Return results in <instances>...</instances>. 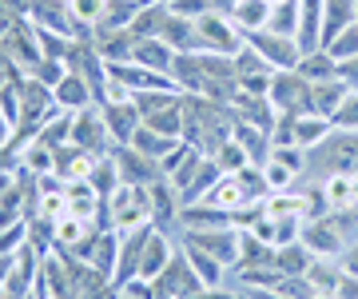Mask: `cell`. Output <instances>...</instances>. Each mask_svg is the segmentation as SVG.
<instances>
[{"mask_svg":"<svg viewBox=\"0 0 358 299\" xmlns=\"http://www.w3.org/2000/svg\"><path fill=\"white\" fill-rule=\"evenodd\" d=\"M231 132H235L231 104H219L207 96H183V140L195 144L203 156H215L231 140Z\"/></svg>","mask_w":358,"mask_h":299,"instance_id":"obj_1","label":"cell"},{"mask_svg":"<svg viewBox=\"0 0 358 299\" xmlns=\"http://www.w3.org/2000/svg\"><path fill=\"white\" fill-rule=\"evenodd\" d=\"M334 172H346V176L358 172V132L334 128L327 140L315 144L307 152V176L310 180H327ZM307 176H303V180H307Z\"/></svg>","mask_w":358,"mask_h":299,"instance_id":"obj_2","label":"cell"},{"mask_svg":"<svg viewBox=\"0 0 358 299\" xmlns=\"http://www.w3.org/2000/svg\"><path fill=\"white\" fill-rule=\"evenodd\" d=\"M103 204H108V220H112L115 232L152 228V188L120 183L112 195H103Z\"/></svg>","mask_w":358,"mask_h":299,"instance_id":"obj_3","label":"cell"},{"mask_svg":"<svg viewBox=\"0 0 358 299\" xmlns=\"http://www.w3.org/2000/svg\"><path fill=\"white\" fill-rule=\"evenodd\" d=\"M179 244H192L207 256H215L223 267H235L239 260V244H243V228H235V223H223V228H183L179 232Z\"/></svg>","mask_w":358,"mask_h":299,"instance_id":"obj_4","label":"cell"},{"mask_svg":"<svg viewBox=\"0 0 358 299\" xmlns=\"http://www.w3.org/2000/svg\"><path fill=\"white\" fill-rule=\"evenodd\" d=\"M195 32H199V48H203V53L235 56L247 44L243 32L235 28V20H231L227 13H219V8H211V13L199 16V20H195Z\"/></svg>","mask_w":358,"mask_h":299,"instance_id":"obj_5","label":"cell"},{"mask_svg":"<svg viewBox=\"0 0 358 299\" xmlns=\"http://www.w3.org/2000/svg\"><path fill=\"white\" fill-rule=\"evenodd\" d=\"M271 104L279 108V116H303L310 112V96H315V84L307 76H299V72H275L271 76Z\"/></svg>","mask_w":358,"mask_h":299,"instance_id":"obj_6","label":"cell"},{"mask_svg":"<svg viewBox=\"0 0 358 299\" xmlns=\"http://www.w3.org/2000/svg\"><path fill=\"white\" fill-rule=\"evenodd\" d=\"M72 144L88 148V152H96V156H112L115 152L112 132H108V124H103L100 104H88V108H80V112H72Z\"/></svg>","mask_w":358,"mask_h":299,"instance_id":"obj_7","label":"cell"},{"mask_svg":"<svg viewBox=\"0 0 358 299\" xmlns=\"http://www.w3.org/2000/svg\"><path fill=\"white\" fill-rule=\"evenodd\" d=\"M152 284H155V295L159 299H187V295H195V291L203 287L199 275H195V267L187 263V256H183V247L171 256V263L155 275Z\"/></svg>","mask_w":358,"mask_h":299,"instance_id":"obj_8","label":"cell"},{"mask_svg":"<svg viewBox=\"0 0 358 299\" xmlns=\"http://www.w3.org/2000/svg\"><path fill=\"white\" fill-rule=\"evenodd\" d=\"M247 44H255L259 53H263V60H267L275 72H291V68H299V60H303L299 40H294V36H279V32H271V28L251 32V36H247Z\"/></svg>","mask_w":358,"mask_h":299,"instance_id":"obj_9","label":"cell"},{"mask_svg":"<svg viewBox=\"0 0 358 299\" xmlns=\"http://www.w3.org/2000/svg\"><path fill=\"white\" fill-rule=\"evenodd\" d=\"M100 112H103V124L112 132L115 148H128L136 140V132L143 128V116L136 108V100H108V104H100Z\"/></svg>","mask_w":358,"mask_h":299,"instance_id":"obj_10","label":"cell"},{"mask_svg":"<svg viewBox=\"0 0 358 299\" xmlns=\"http://www.w3.org/2000/svg\"><path fill=\"white\" fill-rule=\"evenodd\" d=\"M115 164H120V183H136V188H152V183L164 180V172H159V160L143 156L140 148H115L112 152Z\"/></svg>","mask_w":358,"mask_h":299,"instance_id":"obj_11","label":"cell"},{"mask_svg":"<svg viewBox=\"0 0 358 299\" xmlns=\"http://www.w3.org/2000/svg\"><path fill=\"white\" fill-rule=\"evenodd\" d=\"M231 116L243 120V124H255V128L271 132L279 124V108L271 104V96H251V92H235L231 96Z\"/></svg>","mask_w":358,"mask_h":299,"instance_id":"obj_12","label":"cell"},{"mask_svg":"<svg viewBox=\"0 0 358 299\" xmlns=\"http://www.w3.org/2000/svg\"><path fill=\"white\" fill-rule=\"evenodd\" d=\"M303 244L310 247V256L315 260H338L346 251V244H343V235L334 232V223L322 216V220H307L303 223Z\"/></svg>","mask_w":358,"mask_h":299,"instance_id":"obj_13","label":"cell"},{"mask_svg":"<svg viewBox=\"0 0 358 299\" xmlns=\"http://www.w3.org/2000/svg\"><path fill=\"white\" fill-rule=\"evenodd\" d=\"M96 164H100V156L88 152V148H80V144H64V148H56V176H60L64 183L92 180Z\"/></svg>","mask_w":358,"mask_h":299,"instance_id":"obj_14","label":"cell"},{"mask_svg":"<svg viewBox=\"0 0 358 299\" xmlns=\"http://www.w3.org/2000/svg\"><path fill=\"white\" fill-rule=\"evenodd\" d=\"M176 48L167 44V40L159 36H143L136 40V53H131V60L143 68H152V72H164V76H171V68H176Z\"/></svg>","mask_w":358,"mask_h":299,"instance_id":"obj_15","label":"cell"},{"mask_svg":"<svg viewBox=\"0 0 358 299\" xmlns=\"http://www.w3.org/2000/svg\"><path fill=\"white\" fill-rule=\"evenodd\" d=\"M159 40H167V44H171L179 56L203 53V48H199V32H195V20H187V16H176L171 8H167L164 28H159Z\"/></svg>","mask_w":358,"mask_h":299,"instance_id":"obj_16","label":"cell"},{"mask_svg":"<svg viewBox=\"0 0 358 299\" xmlns=\"http://www.w3.org/2000/svg\"><path fill=\"white\" fill-rule=\"evenodd\" d=\"M299 48L303 53H315L322 48V0H299Z\"/></svg>","mask_w":358,"mask_h":299,"instance_id":"obj_17","label":"cell"},{"mask_svg":"<svg viewBox=\"0 0 358 299\" xmlns=\"http://www.w3.org/2000/svg\"><path fill=\"white\" fill-rule=\"evenodd\" d=\"M271 4H275V0H235V4L227 8V16L235 20V28H239L243 40H247L251 32H263V28H267Z\"/></svg>","mask_w":358,"mask_h":299,"instance_id":"obj_18","label":"cell"},{"mask_svg":"<svg viewBox=\"0 0 358 299\" xmlns=\"http://www.w3.org/2000/svg\"><path fill=\"white\" fill-rule=\"evenodd\" d=\"M52 96H56V108H60V112H80V108L96 104V100H92V84L80 76V72H64V80L52 88Z\"/></svg>","mask_w":358,"mask_h":299,"instance_id":"obj_19","label":"cell"},{"mask_svg":"<svg viewBox=\"0 0 358 299\" xmlns=\"http://www.w3.org/2000/svg\"><path fill=\"white\" fill-rule=\"evenodd\" d=\"M203 204H211V208L227 211V216H235L239 208H247L251 200H247L243 183H239V176H219L215 183H211V192L203 195Z\"/></svg>","mask_w":358,"mask_h":299,"instance_id":"obj_20","label":"cell"},{"mask_svg":"<svg viewBox=\"0 0 358 299\" xmlns=\"http://www.w3.org/2000/svg\"><path fill=\"white\" fill-rule=\"evenodd\" d=\"M263 216H271V220H307V200H303V188L263 195Z\"/></svg>","mask_w":358,"mask_h":299,"instance_id":"obj_21","label":"cell"},{"mask_svg":"<svg viewBox=\"0 0 358 299\" xmlns=\"http://www.w3.org/2000/svg\"><path fill=\"white\" fill-rule=\"evenodd\" d=\"M358 0H322V44H331L343 28L355 25Z\"/></svg>","mask_w":358,"mask_h":299,"instance_id":"obj_22","label":"cell"},{"mask_svg":"<svg viewBox=\"0 0 358 299\" xmlns=\"http://www.w3.org/2000/svg\"><path fill=\"white\" fill-rule=\"evenodd\" d=\"M231 140L239 144L247 156H251V164H267V156H271V132L255 128V124H243V120H235Z\"/></svg>","mask_w":358,"mask_h":299,"instance_id":"obj_23","label":"cell"},{"mask_svg":"<svg viewBox=\"0 0 358 299\" xmlns=\"http://www.w3.org/2000/svg\"><path fill=\"white\" fill-rule=\"evenodd\" d=\"M275 263V247L263 244V239H255L251 232H243V244H239V260H235V267L231 272L243 275V272H255V267H271Z\"/></svg>","mask_w":358,"mask_h":299,"instance_id":"obj_24","label":"cell"},{"mask_svg":"<svg viewBox=\"0 0 358 299\" xmlns=\"http://www.w3.org/2000/svg\"><path fill=\"white\" fill-rule=\"evenodd\" d=\"M179 247H183V256H187V263L195 267V275H199L203 287H223L227 284V267H223L215 256H207V251H199V247H192V244H179Z\"/></svg>","mask_w":358,"mask_h":299,"instance_id":"obj_25","label":"cell"},{"mask_svg":"<svg viewBox=\"0 0 358 299\" xmlns=\"http://www.w3.org/2000/svg\"><path fill=\"white\" fill-rule=\"evenodd\" d=\"M346 92H350V84L346 80H322V84H315V96H310V112L315 116H327L331 120L334 112H338V104L346 100Z\"/></svg>","mask_w":358,"mask_h":299,"instance_id":"obj_26","label":"cell"},{"mask_svg":"<svg viewBox=\"0 0 358 299\" xmlns=\"http://www.w3.org/2000/svg\"><path fill=\"white\" fill-rule=\"evenodd\" d=\"M310 263H315V256H310V247L303 244V239L275 247V267H279L282 275H307Z\"/></svg>","mask_w":358,"mask_h":299,"instance_id":"obj_27","label":"cell"},{"mask_svg":"<svg viewBox=\"0 0 358 299\" xmlns=\"http://www.w3.org/2000/svg\"><path fill=\"white\" fill-rule=\"evenodd\" d=\"M334 132V124L327 116H315V112H303V116H294V144L299 148H315V144H322L327 136Z\"/></svg>","mask_w":358,"mask_h":299,"instance_id":"obj_28","label":"cell"},{"mask_svg":"<svg viewBox=\"0 0 358 299\" xmlns=\"http://www.w3.org/2000/svg\"><path fill=\"white\" fill-rule=\"evenodd\" d=\"M294 72H299V76H307L310 84H322V80L338 76V60H334L327 48H315V53H303V60H299Z\"/></svg>","mask_w":358,"mask_h":299,"instance_id":"obj_29","label":"cell"},{"mask_svg":"<svg viewBox=\"0 0 358 299\" xmlns=\"http://www.w3.org/2000/svg\"><path fill=\"white\" fill-rule=\"evenodd\" d=\"M136 13H140V0H108L100 25L92 28V32H124V28H131Z\"/></svg>","mask_w":358,"mask_h":299,"instance_id":"obj_30","label":"cell"},{"mask_svg":"<svg viewBox=\"0 0 358 299\" xmlns=\"http://www.w3.org/2000/svg\"><path fill=\"white\" fill-rule=\"evenodd\" d=\"M16 156H20V168L32 172V176L56 172V152H52L48 144H40V140H28L24 148H16Z\"/></svg>","mask_w":358,"mask_h":299,"instance_id":"obj_31","label":"cell"},{"mask_svg":"<svg viewBox=\"0 0 358 299\" xmlns=\"http://www.w3.org/2000/svg\"><path fill=\"white\" fill-rule=\"evenodd\" d=\"M315 295H338V284H343V263L338 260H315L307 272Z\"/></svg>","mask_w":358,"mask_h":299,"instance_id":"obj_32","label":"cell"},{"mask_svg":"<svg viewBox=\"0 0 358 299\" xmlns=\"http://www.w3.org/2000/svg\"><path fill=\"white\" fill-rule=\"evenodd\" d=\"M167 20V0H155V4H140V13H136V20H131V36L143 40V36H159V28H164Z\"/></svg>","mask_w":358,"mask_h":299,"instance_id":"obj_33","label":"cell"},{"mask_svg":"<svg viewBox=\"0 0 358 299\" xmlns=\"http://www.w3.org/2000/svg\"><path fill=\"white\" fill-rule=\"evenodd\" d=\"M36 140L48 144L52 152L64 148V144H72V112H52V116L44 120V128H40Z\"/></svg>","mask_w":358,"mask_h":299,"instance_id":"obj_34","label":"cell"},{"mask_svg":"<svg viewBox=\"0 0 358 299\" xmlns=\"http://www.w3.org/2000/svg\"><path fill=\"white\" fill-rule=\"evenodd\" d=\"M176 136H164V132H155V128H148L143 124L140 132H136V140H131V148H140L143 156H152V160H164L171 148H176Z\"/></svg>","mask_w":358,"mask_h":299,"instance_id":"obj_35","label":"cell"},{"mask_svg":"<svg viewBox=\"0 0 358 299\" xmlns=\"http://www.w3.org/2000/svg\"><path fill=\"white\" fill-rule=\"evenodd\" d=\"M267 28L279 32V36H294V32H299V0H275V4H271Z\"/></svg>","mask_w":358,"mask_h":299,"instance_id":"obj_36","label":"cell"},{"mask_svg":"<svg viewBox=\"0 0 358 299\" xmlns=\"http://www.w3.org/2000/svg\"><path fill=\"white\" fill-rule=\"evenodd\" d=\"M319 183H322V192H327L331 211L355 204V188H350V176H346V172H334V176H327V180H319Z\"/></svg>","mask_w":358,"mask_h":299,"instance_id":"obj_37","label":"cell"},{"mask_svg":"<svg viewBox=\"0 0 358 299\" xmlns=\"http://www.w3.org/2000/svg\"><path fill=\"white\" fill-rule=\"evenodd\" d=\"M96 232V228H92L88 220H80V216H60V220H56V247H76L80 239H84V235H92Z\"/></svg>","mask_w":358,"mask_h":299,"instance_id":"obj_38","label":"cell"},{"mask_svg":"<svg viewBox=\"0 0 358 299\" xmlns=\"http://www.w3.org/2000/svg\"><path fill=\"white\" fill-rule=\"evenodd\" d=\"M263 176H267L271 192H291V188H299V180H303L294 168H287L282 160H271V156H267V164H263Z\"/></svg>","mask_w":358,"mask_h":299,"instance_id":"obj_39","label":"cell"},{"mask_svg":"<svg viewBox=\"0 0 358 299\" xmlns=\"http://www.w3.org/2000/svg\"><path fill=\"white\" fill-rule=\"evenodd\" d=\"M88 183L100 195H112L115 188H120V164H115V156H100V164H96V172H92Z\"/></svg>","mask_w":358,"mask_h":299,"instance_id":"obj_40","label":"cell"},{"mask_svg":"<svg viewBox=\"0 0 358 299\" xmlns=\"http://www.w3.org/2000/svg\"><path fill=\"white\" fill-rule=\"evenodd\" d=\"M239 176V183H243V192L251 204H263V195H271L267 188V176H263V164H247L243 172H235Z\"/></svg>","mask_w":358,"mask_h":299,"instance_id":"obj_41","label":"cell"},{"mask_svg":"<svg viewBox=\"0 0 358 299\" xmlns=\"http://www.w3.org/2000/svg\"><path fill=\"white\" fill-rule=\"evenodd\" d=\"M103 8H108V0H68V13H72V20H76L80 28H96L100 25Z\"/></svg>","mask_w":358,"mask_h":299,"instance_id":"obj_42","label":"cell"},{"mask_svg":"<svg viewBox=\"0 0 358 299\" xmlns=\"http://www.w3.org/2000/svg\"><path fill=\"white\" fill-rule=\"evenodd\" d=\"M327 220L334 223V232L343 235V244L350 247L358 239V204H350V208H334L327 211Z\"/></svg>","mask_w":358,"mask_h":299,"instance_id":"obj_43","label":"cell"},{"mask_svg":"<svg viewBox=\"0 0 358 299\" xmlns=\"http://www.w3.org/2000/svg\"><path fill=\"white\" fill-rule=\"evenodd\" d=\"M211 160L219 164V172H223V176H235V172H243L247 164H251V156H247V152H243V148H239L235 140H227Z\"/></svg>","mask_w":358,"mask_h":299,"instance_id":"obj_44","label":"cell"},{"mask_svg":"<svg viewBox=\"0 0 358 299\" xmlns=\"http://www.w3.org/2000/svg\"><path fill=\"white\" fill-rule=\"evenodd\" d=\"M68 211V195H64V188H56V192H40V200H36V211L32 216H40V220H60Z\"/></svg>","mask_w":358,"mask_h":299,"instance_id":"obj_45","label":"cell"},{"mask_svg":"<svg viewBox=\"0 0 358 299\" xmlns=\"http://www.w3.org/2000/svg\"><path fill=\"white\" fill-rule=\"evenodd\" d=\"M322 48H327V53H331L338 64H343V60H350V56H358V25L343 28V32H338L331 44H322Z\"/></svg>","mask_w":358,"mask_h":299,"instance_id":"obj_46","label":"cell"},{"mask_svg":"<svg viewBox=\"0 0 358 299\" xmlns=\"http://www.w3.org/2000/svg\"><path fill=\"white\" fill-rule=\"evenodd\" d=\"M334 128H346V132H358V88L346 92V100L338 104V112L331 116Z\"/></svg>","mask_w":358,"mask_h":299,"instance_id":"obj_47","label":"cell"},{"mask_svg":"<svg viewBox=\"0 0 358 299\" xmlns=\"http://www.w3.org/2000/svg\"><path fill=\"white\" fill-rule=\"evenodd\" d=\"M64 72H68L64 60H36V64L28 68V76H36L40 84H48V88H56V84L64 80Z\"/></svg>","mask_w":358,"mask_h":299,"instance_id":"obj_48","label":"cell"},{"mask_svg":"<svg viewBox=\"0 0 358 299\" xmlns=\"http://www.w3.org/2000/svg\"><path fill=\"white\" fill-rule=\"evenodd\" d=\"M167 8L176 16H187V20H199L203 13L215 8V0H167Z\"/></svg>","mask_w":358,"mask_h":299,"instance_id":"obj_49","label":"cell"},{"mask_svg":"<svg viewBox=\"0 0 358 299\" xmlns=\"http://www.w3.org/2000/svg\"><path fill=\"white\" fill-rule=\"evenodd\" d=\"M187 299H239V291H235V287H199V291H195V295H187Z\"/></svg>","mask_w":358,"mask_h":299,"instance_id":"obj_50","label":"cell"},{"mask_svg":"<svg viewBox=\"0 0 358 299\" xmlns=\"http://www.w3.org/2000/svg\"><path fill=\"white\" fill-rule=\"evenodd\" d=\"M338 80H346L350 88H358V56H350V60L338 64Z\"/></svg>","mask_w":358,"mask_h":299,"instance_id":"obj_51","label":"cell"},{"mask_svg":"<svg viewBox=\"0 0 358 299\" xmlns=\"http://www.w3.org/2000/svg\"><path fill=\"white\" fill-rule=\"evenodd\" d=\"M338 263H343V272H350V275H358V239L350 247H346L343 256H338Z\"/></svg>","mask_w":358,"mask_h":299,"instance_id":"obj_52","label":"cell"},{"mask_svg":"<svg viewBox=\"0 0 358 299\" xmlns=\"http://www.w3.org/2000/svg\"><path fill=\"white\" fill-rule=\"evenodd\" d=\"M338 299H358V275L343 272V284H338Z\"/></svg>","mask_w":358,"mask_h":299,"instance_id":"obj_53","label":"cell"},{"mask_svg":"<svg viewBox=\"0 0 358 299\" xmlns=\"http://www.w3.org/2000/svg\"><path fill=\"white\" fill-rule=\"evenodd\" d=\"M13 120H4V116H0V148H13Z\"/></svg>","mask_w":358,"mask_h":299,"instance_id":"obj_54","label":"cell"},{"mask_svg":"<svg viewBox=\"0 0 358 299\" xmlns=\"http://www.w3.org/2000/svg\"><path fill=\"white\" fill-rule=\"evenodd\" d=\"M350 188H355V204H358V172L350 176Z\"/></svg>","mask_w":358,"mask_h":299,"instance_id":"obj_55","label":"cell"},{"mask_svg":"<svg viewBox=\"0 0 358 299\" xmlns=\"http://www.w3.org/2000/svg\"><path fill=\"white\" fill-rule=\"evenodd\" d=\"M315 299H338V295H315Z\"/></svg>","mask_w":358,"mask_h":299,"instance_id":"obj_56","label":"cell"},{"mask_svg":"<svg viewBox=\"0 0 358 299\" xmlns=\"http://www.w3.org/2000/svg\"><path fill=\"white\" fill-rule=\"evenodd\" d=\"M140 4H155V0H140Z\"/></svg>","mask_w":358,"mask_h":299,"instance_id":"obj_57","label":"cell"},{"mask_svg":"<svg viewBox=\"0 0 358 299\" xmlns=\"http://www.w3.org/2000/svg\"><path fill=\"white\" fill-rule=\"evenodd\" d=\"M355 25H358V16H355Z\"/></svg>","mask_w":358,"mask_h":299,"instance_id":"obj_58","label":"cell"},{"mask_svg":"<svg viewBox=\"0 0 358 299\" xmlns=\"http://www.w3.org/2000/svg\"><path fill=\"white\" fill-rule=\"evenodd\" d=\"M239 299H243V295H239Z\"/></svg>","mask_w":358,"mask_h":299,"instance_id":"obj_59","label":"cell"}]
</instances>
